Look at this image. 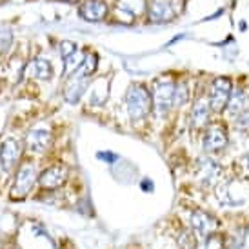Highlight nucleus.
Segmentation results:
<instances>
[{
	"instance_id": "1",
	"label": "nucleus",
	"mask_w": 249,
	"mask_h": 249,
	"mask_svg": "<svg viewBox=\"0 0 249 249\" xmlns=\"http://www.w3.org/2000/svg\"><path fill=\"white\" fill-rule=\"evenodd\" d=\"M125 106H127V113L133 120H140L144 118L153 107V98L151 93L145 89L140 84H133L127 89L125 95Z\"/></svg>"
},
{
	"instance_id": "2",
	"label": "nucleus",
	"mask_w": 249,
	"mask_h": 249,
	"mask_svg": "<svg viewBox=\"0 0 249 249\" xmlns=\"http://www.w3.org/2000/svg\"><path fill=\"white\" fill-rule=\"evenodd\" d=\"M175 91H177V86L171 80H157L151 95L153 109L157 118L164 117L171 109V106H175Z\"/></svg>"
},
{
	"instance_id": "3",
	"label": "nucleus",
	"mask_w": 249,
	"mask_h": 249,
	"mask_svg": "<svg viewBox=\"0 0 249 249\" xmlns=\"http://www.w3.org/2000/svg\"><path fill=\"white\" fill-rule=\"evenodd\" d=\"M35 178H36V171L33 164H24V166H20L18 173H17V178L13 182V187H11V198L13 200H22L31 191V187L35 184Z\"/></svg>"
},
{
	"instance_id": "4",
	"label": "nucleus",
	"mask_w": 249,
	"mask_h": 249,
	"mask_svg": "<svg viewBox=\"0 0 249 249\" xmlns=\"http://www.w3.org/2000/svg\"><path fill=\"white\" fill-rule=\"evenodd\" d=\"M231 89H233V84L229 78L220 76V78H214L213 88H211V98H209V104L213 111H224L228 107L229 97H231Z\"/></svg>"
},
{
	"instance_id": "5",
	"label": "nucleus",
	"mask_w": 249,
	"mask_h": 249,
	"mask_svg": "<svg viewBox=\"0 0 249 249\" xmlns=\"http://www.w3.org/2000/svg\"><path fill=\"white\" fill-rule=\"evenodd\" d=\"M20 142L15 139H6L0 142V171L9 173L15 167V164L20 159Z\"/></svg>"
},
{
	"instance_id": "6",
	"label": "nucleus",
	"mask_w": 249,
	"mask_h": 249,
	"mask_svg": "<svg viewBox=\"0 0 249 249\" xmlns=\"http://www.w3.org/2000/svg\"><path fill=\"white\" fill-rule=\"evenodd\" d=\"M191 226H193V229L198 235H202L204 238H208V236H211L214 231H216L218 220L214 218L213 214L206 213V211H202V209H196V211L191 213Z\"/></svg>"
},
{
	"instance_id": "7",
	"label": "nucleus",
	"mask_w": 249,
	"mask_h": 249,
	"mask_svg": "<svg viewBox=\"0 0 249 249\" xmlns=\"http://www.w3.org/2000/svg\"><path fill=\"white\" fill-rule=\"evenodd\" d=\"M68 173H70L68 167L62 166V164H56V166H51L46 171H42V175L38 177V182L44 189H56L66 182Z\"/></svg>"
},
{
	"instance_id": "8",
	"label": "nucleus",
	"mask_w": 249,
	"mask_h": 249,
	"mask_svg": "<svg viewBox=\"0 0 249 249\" xmlns=\"http://www.w3.org/2000/svg\"><path fill=\"white\" fill-rule=\"evenodd\" d=\"M78 13H80V17H82L84 20L98 22V20H104V17L107 15V6H106V2H102V0H88V2H84L82 6H80Z\"/></svg>"
},
{
	"instance_id": "9",
	"label": "nucleus",
	"mask_w": 249,
	"mask_h": 249,
	"mask_svg": "<svg viewBox=\"0 0 249 249\" xmlns=\"http://www.w3.org/2000/svg\"><path fill=\"white\" fill-rule=\"evenodd\" d=\"M147 13H149V20L151 22H169L173 20V6L167 2V0H151L149 7H147Z\"/></svg>"
},
{
	"instance_id": "10",
	"label": "nucleus",
	"mask_w": 249,
	"mask_h": 249,
	"mask_svg": "<svg viewBox=\"0 0 249 249\" xmlns=\"http://www.w3.org/2000/svg\"><path fill=\"white\" fill-rule=\"evenodd\" d=\"M228 144V135L220 125H211L204 139V149L206 151H218Z\"/></svg>"
},
{
	"instance_id": "11",
	"label": "nucleus",
	"mask_w": 249,
	"mask_h": 249,
	"mask_svg": "<svg viewBox=\"0 0 249 249\" xmlns=\"http://www.w3.org/2000/svg\"><path fill=\"white\" fill-rule=\"evenodd\" d=\"M209 113H211V104H209L208 98H198L196 104L191 109V125L195 129H200L208 124Z\"/></svg>"
},
{
	"instance_id": "12",
	"label": "nucleus",
	"mask_w": 249,
	"mask_h": 249,
	"mask_svg": "<svg viewBox=\"0 0 249 249\" xmlns=\"http://www.w3.org/2000/svg\"><path fill=\"white\" fill-rule=\"evenodd\" d=\"M26 142H28V145L33 151H46V149H49L51 142H53V137L46 129H35V131L28 133Z\"/></svg>"
},
{
	"instance_id": "13",
	"label": "nucleus",
	"mask_w": 249,
	"mask_h": 249,
	"mask_svg": "<svg viewBox=\"0 0 249 249\" xmlns=\"http://www.w3.org/2000/svg\"><path fill=\"white\" fill-rule=\"evenodd\" d=\"M26 73L35 78H40V80H48L53 75V68L48 58H35L26 66Z\"/></svg>"
},
{
	"instance_id": "14",
	"label": "nucleus",
	"mask_w": 249,
	"mask_h": 249,
	"mask_svg": "<svg viewBox=\"0 0 249 249\" xmlns=\"http://www.w3.org/2000/svg\"><path fill=\"white\" fill-rule=\"evenodd\" d=\"M88 86H89V80L88 78H75L73 82L66 88L64 91V98L70 102V104H76L80 97L84 95V91L88 89Z\"/></svg>"
},
{
	"instance_id": "15",
	"label": "nucleus",
	"mask_w": 249,
	"mask_h": 249,
	"mask_svg": "<svg viewBox=\"0 0 249 249\" xmlns=\"http://www.w3.org/2000/svg\"><path fill=\"white\" fill-rule=\"evenodd\" d=\"M248 107V95L242 89H235V93H231L228 102V111L233 117H240Z\"/></svg>"
},
{
	"instance_id": "16",
	"label": "nucleus",
	"mask_w": 249,
	"mask_h": 249,
	"mask_svg": "<svg viewBox=\"0 0 249 249\" xmlns=\"http://www.w3.org/2000/svg\"><path fill=\"white\" fill-rule=\"evenodd\" d=\"M107 88H109V80H104V78H98L97 82L93 84V89H91V104L93 106H102L107 100Z\"/></svg>"
},
{
	"instance_id": "17",
	"label": "nucleus",
	"mask_w": 249,
	"mask_h": 249,
	"mask_svg": "<svg viewBox=\"0 0 249 249\" xmlns=\"http://www.w3.org/2000/svg\"><path fill=\"white\" fill-rule=\"evenodd\" d=\"M220 175V167L214 164L213 160H200V178L206 182V184H213L214 178Z\"/></svg>"
},
{
	"instance_id": "18",
	"label": "nucleus",
	"mask_w": 249,
	"mask_h": 249,
	"mask_svg": "<svg viewBox=\"0 0 249 249\" xmlns=\"http://www.w3.org/2000/svg\"><path fill=\"white\" fill-rule=\"evenodd\" d=\"M97 64H98V60H97V55H95V53H86V58H84L82 66H80L78 71L73 73V75H75V78H88L91 73H95Z\"/></svg>"
},
{
	"instance_id": "19",
	"label": "nucleus",
	"mask_w": 249,
	"mask_h": 249,
	"mask_svg": "<svg viewBox=\"0 0 249 249\" xmlns=\"http://www.w3.org/2000/svg\"><path fill=\"white\" fill-rule=\"evenodd\" d=\"M84 58H86V53L78 51V49H76L73 55L68 56V58H64V73H66V75H70V73H76L78 68L82 66Z\"/></svg>"
},
{
	"instance_id": "20",
	"label": "nucleus",
	"mask_w": 249,
	"mask_h": 249,
	"mask_svg": "<svg viewBox=\"0 0 249 249\" xmlns=\"http://www.w3.org/2000/svg\"><path fill=\"white\" fill-rule=\"evenodd\" d=\"M118 7L129 15H140L145 11V2L144 0H118Z\"/></svg>"
},
{
	"instance_id": "21",
	"label": "nucleus",
	"mask_w": 249,
	"mask_h": 249,
	"mask_svg": "<svg viewBox=\"0 0 249 249\" xmlns=\"http://www.w3.org/2000/svg\"><path fill=\"white\" fill-rule=\"evenodd\" d=\"M177 242H178L180 249H196V238L191 231H180L178 238H177Z\"/></svg>"
},
{
	"instance_id": "22",
	"label": "nucleus",
	"mask_w": 249,
	"mask_h": 249,
	"mask_svg": "<svg viewBox=\"0 0 249 249\" xmlns=\"http://www.w3.org/2000/svg\"><path fill=\"white\" fill-rule=\"evenodd\" d=\"M58 51H60L62 58H68V56L73 55V53L76 51V44H73V42H70V40H64V42H60Z\"/></svg>"
},
{
	"instance_id": "23",
	"label": "nucleus",
	"mask_w": 249,
	"mask_h": 249,
	"mask_svg": "<svg viewBox=\"0 0 249 249\" xmlns=\"http://www.w3.org/2000/svg\"><path fill=\"white\" fill-rule=\"evenodd\" d=\"M204 249H222V236L220 235H211L206 238Z\"/></svg>"
},
{
	"instance_id": "24",
	"label": "nucleus",
	"mask_w": 249,
	"mask_h": 249,
	"mask_svg": "<svg viewBox=\"0 0 249 249\" xmlns=\"http://www.w3.org/2000/svg\"><path fill=\"white\" fill-rule=\"evenodd\" d=\"M186 98H187V89L184 86H178L177 91H175V106H182L186 102Z\"/></svg>"
},
{
	"instance_id": "25",
	"label": "nucleus",
	"mask_w": 249,
	"mask_h": 249,
	"mask_svg": "<svg viewBox=\"0 0 249 249\" xmlns=\"http://www.w3.org/2000/svg\"><path fill=\"white\" fill-rule=\"evenodd\" d=\"M97 157L100 160H106L107 164H113V162H117L118 160L117 155H115V153H109V151H100V153H97Z\"/></svg>"
},
{
	"instance_id": "26",
	"label": "nucleus",
	"mask_w": 249,
	"mask_h": 249,
	"mask_svg": "<svg viewBox=\"0 0 249 249\" xmlns=\"http://www.w3.org/2000/svg\"><path fill=\"white\" fill-rule=\"evenodd\" d=\"M142 189H144V191H153V182H151V180H147V178L142 180Z\"/></svg>"
},
{
	"instance_id": "27",
	"label": "nucleus",
	"mask_w": 249,
	"mask_h": 249,
	"mask_svg": "<svg viewBox=\"0 0 249 249\" xmlns=\"http://www.w3.org/2000/svg\"><path fill=\"white\" fill-rule=\"evenodd\" d=\"M64 2H68V4H75V2H78V0H64Z\"/></svg>"
}]
</instances>
